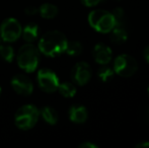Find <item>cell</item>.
Listing matches in <instances>:
<instances>
[{
  "instance_id": "obj_1",
  "label": "cell",
  "mask_w": 149,
  "mask_h": 148,
  "mask_svg": "<svg viewBox=\"0 0 149 148\" xmlns=\"http://www.w3.org/2000/svg\"><path fill=\"white\" fill-rule=\"evenodd\" d=\"M66 36L60 31H50L44 34L38 44V49L48 57H57L65 53L67 47Z\"/></svg>"
},
{
  "instance_id": "obj_2",
  "label": "cell",
  "mask_w": 149,
  "mask_h": 148,
  "mask_svg": "<svg viewBox=\"0 0 149 148\" xmlns=\"http://www.w3.org/2000/svg\"><path fill=\"white\" fill-rule=\"evenodd\" d=\"M16 61L22 70L28 73L33 72L40 62V51L38 47L31 43L22 45L17 52Z\"/></svg>"
},
{
  "instance_id": "obj_3",
  "label": "cell",
  "mask_w": 149,
  "mask_h": 148,
  "mask_svg": "<svg viewBox=\"0 0 149 148\" xmlns=\"http://www.w3.org/2000/svg\"><path fill=\"white\" fill-rule=\"evenodd\" d=\"M40 118V111L33 105L20 107L14 115V124L20 130H30L33 128Z\"/></svg>"
},
{
  "instance_id": "obj_4",
  "label": "cell",
  "mask_w": 149,
  "mask_h": 148,
  "mask_svg": "<svg viewBox=\"0 0 149 148\" xmlns=\"http://www.w3.org/2000/svg\"><path fill=\"white\" fill-rule=\"evenodd\" d=\"M88 22L93 30L98 33H110L116 26V22L112 12L104 9L92 10L88 14Z\"/></svg>"
},
{
  "instance_id": "obj_5",
  "label": "cell",
  "mask_w": 149,
  "mask_h": 148,
  "mask_svg": "<svg viewBox=\"0 0 149 148\" xmlns=\"http://www.w3.org/2000/svg\"><path fill=\"white\" fill-rule=\"evenodd\" d=\"M115 73L122 77L132 76L138 69V63L132 56L128 54H121L115 59L113 66Z\"/></svg>"
},
{
  "instance_id": "obj_6",
  "label": "cell",
  "mask_w": 149,
  "mask_h": 148,
  "mask_svg": "<svg viewBox=\"0 0 149 148\" xmlns=\"http://www.w3.org/2000/svg\"><path fill=\"white\" fill-rule=\"evenodd\" d=\"M22 24L17 19L13 17L5 18L0 24V37L6 43L15 42L22 36Z\"/></svg>"
},
{
  "instance_id": "obj_7",
  "label": "cell",
  "mask_w": 149,
  "mask_h": 148,
  "mask_svg": "<svg viewBox=\"0 0 149 148\" xmlns=\"http://www.w3.org/2000/svg\"><path fill=\"white\" fill-rule=\"evenodd\" d=\"M37 80L39 86L45 92H54L58 89L59 86V78L57 74L51 69L44 68L41 69L38 73Z\"/></svg>"
},
{
  "instance_id": "obj_8",
  "label": "cell",
  "mask_w": 149,
  "mask_h": 148,
  "mask_svg": "<svg viewBox=\"0 0 149 148\" xmlns=\"http://www.w3.org/2000/svg\"><path fill=\"white\" fill-rule=\"evenodd\" d=\"M91 68L86 62H78L73 66L72 70H71L72 81L80 86L88 83V81L91 78Z\"/></svg>"
},
{
  "instance_id": "obj_9",
  "label": "cell",
  "mask_w": 149,
  "mask_h": 148,
  "mask_svg": "<svg viewBox=\"0 0 149 148\" xmlns=\"http://www.w3.org/2000/svg\"><path fill=\"white\" fill-rule=\"evenodd\" d=\"M11 87L17 94L28 97L33 90L31 80L24 74H16L11 78Z\"/></svg>"
},
{
  "instance_id": "obj_10",
  "label": "cell",
  "mask_w": 149,
  "mask_h": 148,
  "mask_svg": "<svg viewBox=\"0 0 149 148\" xmlns=\"http://www.w3.org/2000/svg\"><path fill=\"white\" fill-rule=\"evenodd\" d=\"M92 55H93V58L96 63L100 64V65L109 64L113 57L111 48L102 43H98L94 46Z\"/></svg>"
},
{
  "instance_id": "obj_11",
  "label": "cell",
  "mask_w": 149,
  "mask_h": 148,
  "mask_svg": "<svg viewBox=\"0 0 149 148\" xmlns=\"http://www.w3.org/2000/svg\"><path fill=\"white\" fill-rule=\"evenodd\" d=\"M87 110L83 106L75 105L72 106L69 110V119L73 123L82 124L87 120Z\"/></svg>"
},
{
  "instance_id": "obj_12",
  "label": "cell",
  "mask_w": 149,
  "mask_h": 148,
  "mask_svg": "<svg viewBox=\"0 0 149 148\" xmlns=\"http://www.w3.org/2000/svg\"><path fill=\"white\" fill-rule=\"evenodd\" d=\"M22 37L28 43L36 41L39 37V26L35 22H30L28 24L22 31Z\"/></svg>"
},
{
  "instance_id": "obj_13",
  "label": "cell",
  "mask_w": 149,
  "mask_h": 148,
  "mask_svg": "<svg viewBox=\"0 0 149 148\" xmlns=\"http://www.w3.org/2000/svg\"><path fill=\"white\" fill-rule=\"evenodd\" d=\"M110 33V39L114 44H123L128 39L127 32L122 26H116Z\"/></svg>"
},
{
  "instance_id": "obj_14",
  "label": "cell",
  "mask_w": 149,
  "mask_h": 148,
  "mask_svg": "<svg viewBox=\"0 0 149 148\" xmlns=\"http://www.w3.org/2000/svg\"><path fill=\"white\" fill-rule=\"evenodd\" d=\"M58 12H59L58 7L52 3H44L39 8V13L42 15V17L46 19H52L56 17Z\"/></svg>"
},
{
  "instance_id": "obj_15",
  "label": "cell",
  "mask_w": 149,
  "mask_h": 148,
  "mask_svg": "<svg viewBox=\"0 0 149 148\" xmlns=\"http://www.w3.org/2000/svg\"><path fill=\"white\" fill-rule=\"evenodd\" d=\"M40 115L42 116L43 120L49 125H55L59 119L57 111L51 107H44L40 112Z\"/></svg>"
},
{
  "instance_id": "obj_16",
  "label": "cell",
  "mask_w": 149,
  "mask_h": 148,
  "mask_svg": "<svg viewBox=\"0 0 149 148\" xmlns=\"http://www.w3.org/2000/svg\"><path fill=\"white\" fill-rule=\"evenodd\" d=\"M58 91L62 97H73L76 94V87L71 82H62L59 83L58 86Z\"/></svg>"
},
{
  "instance_id": "obj_17",
  "label": "cell",
  "mask_w": 149,
  "mask_h": 148,
  "mask_svg": "<svg viewBox=\"0 0 149 148\" xmlns=\"http://www.w3.org/2000/svg\"><path fill=\"white\" fill-rule=\"evenodd\" d=\"M83 50V46L80 42L78 41H71L67 43V47H66V53L69 56H73V57H76V56L80 55L82 53Z\"/></svg>"
},
{
  "instance_id": "obj_18",
  "label": "cell",
  "mask_w": 149,
  "mask_h": 148,
  "mask_svg": "<svg viewBox=\"0 0 149 148\" xmlns=\"http://www.w3.org/2000/svg\"><path fill=\"white\" fill-rule=\"evenodd\" d=\"M114 74H115L114 69H112L110 66H108V64L102 65L97 71L98 78L102 81H104V82H107V81H109L110 79H112Z\"/></svg>"
},
{
  "instance_id": "obj_19",
  "label": "cell",
  "mask_w": 149,
  "mask_h": 148,
  "mask_svg": "<svg viewBox=\"0 0 149 148\" xmlns=\"http://www.w3.org/2000/svg\"><path fill=\"white\" fill-rule=\"evenodd\" d=\"M0 56L6 62H11L14 58L13 48L9 45H0Z\"/></svg>"
},
{
  "instance_id": "obj_20",
  "label": "cell",
  "mask_w": 149,
  "mask_h": 148,
  "mask_svg": "<svg viewBox=\"0 0 149 148\" xmlns=\"http://www.w3.org/2000/svg\"><path fill=\"white\" fill-rule=\"evenodd\" d=\"M112 14L115 18V22H116V26H122L124 20V16H125V12L122 7H117L115 8L112 11Z\"/></svg>"
},
{
  "instance_id": "obj_21",
  "label": "cell",
  "mask_w": 149,
  "mask_h": 148,
  "mask_svg": "<svg viewBox=\"0 0 149 148\" xmlns=\"http://www.w3.org/2000/svg\"><path fill=\"white\" fill-rule=\"evenodd\" d=\"M38 12H39V8L36 7V6H28L24 9V13L28 14V15H36Z\"/></svg>"
},
{
  "instance_id": "obj_22",
  "label": "cell",
  "mask_w": 149,
  "mask_h": 148,
  "mask_svg": "<svg viewBox=\"0 0 149 148\" xmlns=\"http://www.w3.org/2000/svg\"><path fill=\"white\" fill-rule=\"evenodd\" d=\"M102 0H81V3L87 7H92V6L97 5Z\"/></svg>"
},
{
  "instance_id": "obj_23",
  "label": "cell",
  "mask_w": 149,
  "mask_h": 148,
  "mask_svg": "<svg viewBox=\"0 0 149 148\" xmlns=\"http://www.w3.org/2000/svg\"><path fill=\"white\" fill-rule=\"evenodd\" d=\"M98 146L91 142H83L79 144V148H97Z\"/></svg>"
},
{
  "instance_id": "obj_24",
  "label": "cell",
  "mask_w": 149,
  "mask_h": 148,
  "mask_svg": "<svg viewBox=\"0 0 149 148\" xmlns=\"http://www.w3.org/2000/svg\"><path fill=\"white\" fill-rule=\"evenodd\" d=\"M143 54H144V58H145L146 62L149 63V45L145 48V49H144V53Z\"/></svg>"
},
{
  "instance_id": "obj_25",
  "label": "cell",
  "mask_w": 149,
  "mask_h": 148,
  "mask_svg": "<svg viewBox=\"0 0 149 148\" xmlns=\"http://www.w3.org/2000/svg\"><path fill=\"white\" fill-rule=\"evenodd\" d=\"M136 147H149V142L145 141V142H140L135 145Z\"/></svg>"
},
{
  "instance_id": "obj_26",
  "label": "cell",
  "mask_w": 149,
  "mask_h": 148,
  "mask_svg": "<svg viewBox=\"0 0 149 148\" xmlns=\"http://www.w3.org/2000/svg\"><path fill=\"white\" fill-rule=\"evenodd\" d=\"M147 94H148V97H149V85H148V88H147Z\"/></svg>"
},
{
  "instance_id": "obj_27",
  "label": "cell",
  "mask_w": 149,
  "mask_h": 148,
  "mask_svg": "<svg viewBox=\"0 0 149 148\" xmlns=\"http://www.w3.org/2000/svg\"><path fill=\"white\" fill-rule=\"evenodd\" d=\"M0 94H1V87H0Z\"/></svg>"
},
{
  "instance_id": "obj_28",
  "label": "cell",
  "mask_w": 149,
  "mask_h": 148,
  "mask_svg": "<svg viewBox=\"0 0 149 148\" xmlns=\"http://www.w3.org/2000/svg\"><path fill=\"white\" fill-rule=\"evenodd\" d=\"M0 42H1V37H0Z\"/></svg>"
},
{
  "instance_id": "obj_29",
  "label": "cell",
  "mask_w": 149,
  "mask_h": 148,
  "mask_svg": "<svg viewBox=\"0 0 149 148\" xmlns=\"http://www.w3.org/2000/svg\"><path fill=\"white\" fill-rule=\"evenodd\" d=\"M148 117H149V111H148Z\"/></svg>"
}]
</instances>
